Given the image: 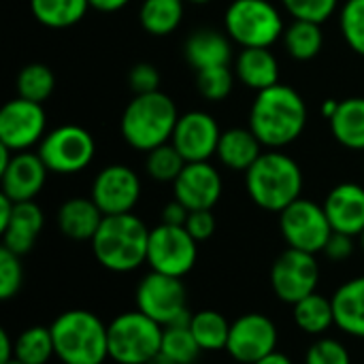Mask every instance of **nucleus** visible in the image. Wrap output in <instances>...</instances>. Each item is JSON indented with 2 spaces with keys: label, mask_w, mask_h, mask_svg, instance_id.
Segmentation results:
<instances>
[{
  "label": "nucleus",
  "mask_w": 364,
  "mask_h": 364,
  "mask_svg": "<svg viewBox=\"0 0 364 364\" xmlns=\"http://www.w3.org/2000/svg\"><path fill=\"white\" fill-rule=\"evenodd\" d=\"M15 90H17L19 98H26V100L43 105L53 94V90H55L53 70L47 64H41V62L26 64L19 70L17 79H15Z\"/></svg>",
  "instance_id": "2f4dec72"
},
{
  "label": "nucleus",
  "mask_w": 364,
  "mask_h": 364,
  "mask_svg": "<svg viewBox=\"0 0 364 364\" xmlns=\"http://www.w3.org/2000/svg\"><path fill=\"white\" fill-rule=\"evenodd\" d=\"M4 364H23L21 360H17V358H13V360H9V363H4Z\"/></svg>",
  "instance_id": "864d4df0"
},
{
  "label": "nucleus",
  "mask_w": 364,
  "mask_h": 364,
  "mask_svg": "<svg viewBox=\"0 0 364 364\" xmlns=\"http://www.w3.org/2000/svg\"><path fill=\"white\" fill-rule=\"evenodd\" d=\"M188 162L183 156L175 149L173 143H164L156 149H151L145 158V171L151 179L160 183H175L179 173L183 171Z\"/></svg>",
  "instance_id": "f704fd0d"
},
{
  "label": "nucleus",
  "mask_w": 364,
  "mask_h": 364,
  "mask_svg": "<svg viewBox=\"0 0 364 364\" xmlns=\"http://www.w3.org/2000/svg\"><path fill=\"white\" fill-rule=\"evenodd\" d=\"M51 328L55 356L64 364H102L109 358L107 324L85 309L60 314Z\"/></svg>",
  "instance_id": "39448f33"
},
{
  "label": "nucleus",
  "mask_w": 364,
  "mask_h": 364,
  "mask_svg": "<svg viewBox=\"0 0 364 364\" xmlns=\"http://www.w3.org/2000/svg\"><path fill=\"white\" fill-rule=\"evenodd\" d=\"M164 328L145 314L126 311L107 324L109 358L119 364H147L162 350Z\"/></svg>",
  "instance_id": "423d86ee"
},
{
  "label": "nucleus",
  "mask_w": 364,
  "mask_h": 364,
  "mask_svg": "<svg viewBox=\"0 0 364 364\" xmlns=\"http://www.w3.org/2000/svg\"><path fill=\"white\" fill-rule=\"evenodd\" d=\"M166 358H171L177 364H194L198 354L203 352L198 341L194 339L188 324H177V326H166L162 335V350Z\"/></svg>",
  "instance_id": "72a5a7b5"
},
{
  "label": "nucleus",
  "mask_w": 364,
  "mask_h": 364,
  "mask_svg": "<svg viewBox=\"0 0 364 364\" xmlns=\"http://www.w3.org/2000/svg\"><path fill=\"white\" fill-rule=\"evenodd\" d=\"M186 230L200 243L213 237L215 232V218L211 213V209H200V211H190L188 222H186Z\"/></svg>",
  "instance_id": "79ce46f5"
},
{
  "label": "nucleus",
  "mask_w": 364,
  "mask_h": 364,
  "mask_svg": "<svg viewBox=\"0 0 364 364\" xmlns=\"http://www.w3.org/2000/svg\"><path fill=\"white\" fill-rule=\"evenodd\" d=\"M320 279V267L316 254H307L288 247L271 267V288L282 303L296 305L305 296L314 294Z\"/></svg>",
  "instance_id": "f8f14e48"
},
{
  "label": "nucleus",
  "mask_w": 364,
  "mask_h": 364,
  "mask_svg": "<svg viewBox=\"0 0 364 364\" xmlns=\"http://www.w3.org/2000/svg\"><path fill=\"white\" fill-rule=\"evenodd\" d=\"M94 154H96L94 136L77 124L58 126L51 132H47L38 143L41 160L55 175L81 173L92 164Z\"/></svg>",
  "instance_id": "1a4fd4ad"
},
{
  "label": "nucleus",
  "mask_w": 364,
  "mask_h": 364,
  "mask_svg": "<svg viewBox=\"0 0 364 364\" xmlns=\"http://www.w3.org/2000/svg\"><path fill=\"white\" fill-rule=\"evenodd\" d=\"M179 113L171 96L164 92L134 94L126 105L119 128L124 141L139 151L149 154L151 149L171 143Z\"/></svg>",
  "instance_id": "20e7f679"
},
{
  "label": "nucleus",
  "mask_w": 364,
  "mask_h": 364,
  "mask_svg": "<svg viewBox=\"0 0 364 364\" xmlns=\"http://www.w3.org/2000/svg\"><path fill=\"white\" fill-rule=\"evenodd\" d=\"M335 326L364 339V275L350 279L333 294Z\"/></svg>",
  "instance_id": "393cba45"
},
{
  "label": "nucleus",
  "mask_w": 364,
  "mask_h": 364,
  "mask_svg": "<svg viewBox=\"0 0 364 364\" xmlns=\"http://www.w3.org/2000/svg\"><path fill=\"white\" fill-rule=\"evenodd\" d=\"M360 247H363V252H364V230L360 232Z\"/></svg>",
  "instance_id": "5fc2aeb1"
},
{
  "label": "nucleus",
  "mask_w": 364,
  "mask_h": 364,
  "mask_svg": "<svg viewBox=\"0 0 364 364\" xmlns=\"http://www.w3.org/2000/svg\"><path fill=\"white\" fill-rule=\"evenodd\" d=\"M198 241L186 230V226L160 224L149 232L147 264L156 273L183 277L188 275L198 258Z\"/></svg>",
  "instance_id": "9b49d317"
},
{
  "label": "nucleus",
  "mask_w": 364,
  "mask_h": 364,
  "mask_svg": "<svg viewBox=\"0 0 364 364\" xmlns=\"http://www.w3.org/2000/svg\"><path fill=\"white\" fill-rule=\"evenodd\" d=\"M190 331L194 339L198 341L203 352H218L226 350L228 335H230V324L228 320L213 309H203L190 318Z\"/></svg>",
  "instance_id": "7c9ffc66"
},
{
  "label": "nucleus",
  "mask_w": 364,
  "mask_h": 364,
  "mask_svg": "<svg viewBox=\"0 0 364 364\" xmlns=\"http://www.w3.org/2000/svg\"><path fill=\"white\" fill-rule=\"evenodd\" d=\"M294 307V322L307 335H322L335 324L333 299H326L318 292L305 296Z\"/></svg>",
  "instance_id": "c85d7f7f"
},
{
  "label": "nucleus",
  "mask_w": 364,
  "mask_h": 364,
  "mask_svg": "<svg viewBox=\"0 0 364 364\" xmlns=\"http://www.w3.org/2000/svg\"><path fill=\"white\" fill-rule=\"evenodd\" d=\"M23 282V271L19 256L13 254L6 247H0V299L9 301L13 299Z\"/></svg>",
  "instance_id": "58836bf2"
},
{
  "label": "nucleus",
  "mask_w": 364,
  "mask_h": 364,
  "mask_svg": "<svg viewBox=\"0 0 364 364\" xmlns=\"http://www.w3.org/2000/svg\"><path fill=\"white\" fill-rule=\"evenodd\" d=\"M326 218L333 232L360 237L364 230V188L358 183L346 181L335 186L324 200Z\"/></svg>",
  "instance_id": "6ab92c4d"
},
{
  "label": "nucleus",
  "mask_w": 364,
  "mask_h": 364,
  "mask_svg": "<svg viewBox=\"0 0 364 364\" xmlns=\"http://www.w3.org/2000/svg\"><path fill=\"white\" fill-rule=\"evenodd\" d=\"M320 26L322 23L294 19L284 32L286 51L299 62L314 60L322 51V45H324V34H322Z\"/></svg>",
  "instance_id": "c756f323"
},
{
  "label": "nucleus",
  "mask_w": 364,
  "mask_h": 364,
  "mask_svg": "<svg viewBox=\"0 0 364 364\" xmlns=\"http://www.w3.org/2000/svg\"><path fill=\"white\" fill-rule=\"evenodd\" d=\"M15 358V346L11 343V337L6 331H0V364L9 363Z\"/></svg>",
  "instance_id": "de8ad7c7"
},
{
  "label": "nucleus",
  "mask_w": 364,
  "mask_h": 364,
  "mask_svg": "<svg viewBox=\"0 0 364 364\" xmlns=\"http://www.w3.org/2000/svg\"><path fill=\"white\" fill-rule=\"evenodd\" d=\"M90 198L105 215L132 213L141 198V179L126 164L105 166L92 183Z\"/></svg>",
  "instance_id": "2eb2a0df"
},
{
  "label": "nucleus",
  "mask_w": 364,
  "mask_h": 364,
  "mask_svg": "<svg viewBox=\"0 0 364 364\" xmlns=\"http://www.w3.org/2000/svg\"><path fill=\"white\" fill-rule=\"evenodd\" d=\"M130 0H90V6L102 13H115L119 9H124Z\"/></svg>",
  "instance_id": "49530a36"
},
{
  "label": "nucleus",
  "mask_w": 364,
  "mask_h": 364,
  "mask_svg": "<svg viewBox=\"0 0 364 364\" xmlns=\"http://www.w3.org/2000/svg\"><path fill=\"white\" fill-rule=\"evenodd\" d=\"M147 364H177V363H173L171 358H166V356H164V354L160 352V354H158L156 358H151V360H149Z\"/></svg>",
  "instance_id": "3c124183"
},
{
  "label": "nucleus",
  "mask_w": 364,
  "mask_h": 364,
  "mask_svg": "<svg viewBox=\"0 0 364 364\" xmlns=\"http://www.w3.org/2000/svg\"><path fill=\"white\" fill-rule=\"evenodd\" d=\"M282 4L294 19L324 23L337 11L339 0H282Z\"/></svg>",
  "instance_id": "4c0bfd02"
},
{
  "label": "nucleus",
  "mask_w": 364,
  "mask_h": 364,
  "mask_svg": "<svg viewBox=\"0 0 364 364\" xmlns=\"http://www.w3.org/2000/svg\"><path fill=\"white\" fill-rule=\"evenodd\" d=\"M190 215V209L186 205H181L177 198L166 203L162 209V224H171V226H186Z\"/></svg>",
  "instance_id": "c03bdc74"
},
{
  "label": "nucleus",
  "mask_w": 364,
  "mask_h": 364,
  "mask_svg": "<svg viewBox=\"0 0 364 364\" xmlns=\"http://www.w3.org/2000/svg\"><path fill=\"white\" fill-rule=\"evenodd\" d=\"M262 147L252 128H230L222 132L215 156L226 168L245 173L262 156Z\"/></svg>",
  "instance_id": "b1692460"
},
{
  "label": "nucleus",
  "mask_w": 364,
  "mask_h": 364,
  "mask_svg": "<svg viewBox=\"0 0 364 364\" xmlns=\"http://www.w3.org/2000/svg\"><path fill=\"white\" fill-rule=\"evenodd\" d=\"M339 26L350 49L364 58V0H346Z\"/></svg>",
  "instance_id": "c9c22d12"
},
{
  "label": "nucleus",
  "mask_w": 364,
  "mask_h": 364,
  "mask_svg": "<svg viewBox=\"0 0 364 364\" xmlns=\"http://www.w3.org/2000/svg\"><path fill=\"white\" fill-rule=\"evenodd\" d=\"M307 126V105L303 96L284 83L256 94L250 109V128L269 149L294 143Z\"/></svg>",
  "instance_id": "f257e3e1"
},
{
  "label": "nucleus",
  "mask_w": 364,
  "mask_h": 364,
  "mask_svg": "<svg viewBox=\"0 0 364 364\" xmlns=\"http://www.w3.org/2000/svg\"><path fill=\"white\" fill-rule=\"evenodd\" d=\"M49 168L41 160L38 154L17 151L9 166L0 173L2 194H6L15 203L34 200V196L43 190Z\"/></svg>",
  "instance_id": "a211bd4d"
},
{
  "label": "nucleus",
  "mask_w": 364,
  "mask_h": 364,
  "mask_svg": "<svg viewBox=\"0 0 364 364\" xmlns=\"http://www.w3.org/2000/svg\"><path fill=\"white\" fill-rule=\"evenodd\" d=\"M305 364H352V358L343 343L337 339H318L305 356Z\"/></svg>",
  "instance_id": "ea45409f"
},
{
  "label": "nucleus",
  "mask_w": 364,
  "mask_h": 364,
  "mask_svg": "<svg viewBox=\"0 0 364 364\" xmlns=\"http://www.w3.org/2000/svg\"><path fill=\"white\" fill-rule=\"evenodd\" d=\"M186 2H190V4H207L211 0H186Z\"/></svg>",
  "instance_id": "603ef678"
},
{
  "label": "nucleus",
  "mask_w": 364,
  "mask_h": 364,
  "mask_svg": "<svg viewBox=\"0 0 364 364\" xmlns=\"http://www.w3.org/2000/svg\"><path fill=\"white\" fill-rule=\"evenodd\" d=\"M230 41L245 47H271L284 38L282 13L271 0H232L224 15Z\"/></svg>",
  "instance_id": "0eeeda50"
},
{
  "label": "nucleus",
  "mask_w": 364,
  "mask_h": 364,
  "mask_svg": "<svg viewBox=\"0 0 364 364\" xmlns=\"http://www.w3.org/2000/svg\"><path fill=\"white\" fill-rule=\"evenodd\" d=\"M339 102H341V100H335V98H328V100H324V105H322L320 113H322L326 119H331V117L337 113V109H339Z\"/></svg>",
  "instance_id": "8fccbe9b"
},
{
  "label": "nucleus",
  "mask_w": 364,
  "mask_h": 364,
  "mask_svg": "<svg viewBox=\"0 0 364 364\" xmlns=\"http://www.w3.org/2000/svg\"><path fill=\"white\" fill-rule=\"evenodd\" d=\"M235 85V75L228 66H213L196 73V87L207 100H224Z\"/></svg>",
  "instance_id": "e433bc0d"
},
{
  "label": "nucleus",
  "mask_w": 364,
  "mask_h": 364,
  "mask_svg": "<svg viewBox=\"0 0 364 364\" xmlns=\"http://www.w3.org/2000/svg\"><path fill=\"white\" fill-rule=\"evenodd\" d=\"M55 356L51 328L30 326L15 341V358L23 364H47Z\"/></svg>",
  "instance_id": "473e14b6"
},
{
  "label": "nucleus",
  "mask_w": 364,
  "mask_h": 364,
  "mask_svg": "<svg viewBox=\"0 0 364 364\" xmlns=\"http://www.w3.org/2000/svg\"><path fill=\"white\" fill-rule=\"evenodd\" d=\"M256 364H292V360L286 356V354H282V352H271V354H267L264 358H260Z\"/></svg>",
  "instance_id": "09e8293b"
},
{
  "label": "nucleus",
  "mask_w": 364,
  "mask_h": 364,
  "mask_svg": "<svg viewBox=\"0 0 364 364\" xmlns=\"http://www.w3.org/2000/svg\"><path fill=\"white\" fill-rule=\"evenodd\" d=\"M324 254L331 258V260H348L352 254H354V237L350 235H341V232H333L326 247H324Z\"/></svg>",
  "instance_id": "37998d69"
},
{
  "label": "nucleus",
  "mask_w": 364,
  "mask_h": 364,
  "mask_svg": "<svg viewBox=\"0 0 364 364\" xmlns=\"http://www.w3.org/2000/svg\"><path fill=\"white\" fill-rule=\"evenodd\" d=\"M239 81L256 94L279 83V62L271 47H245L235 60Z\"/></svg>",
  "instance_id": "4be33fe9"
},
{
  "label": "nucleus",
  "mask_w": 364,
  "mask_h": 364,
  "mask_svg": "<svg viewBox=\"0 0 364 364\" xmlns=\"http://www.w3.org/2000/svg\"><path fill=\"white\" fill-rule=\"evenodd\" d=\"M222 130L213 115L205 111H188L179 115L171 143L186 162H207L218 154Z\"/></svg>",
  "instance_id": "dca6fc26"
},
{
  "label": "nucleus",
  "mask_w": 364,
  "mask_h": 364,
  "mask_svg": "<svg viewBox=\"0 0 364 364\" xmlns=\"http://www.w3.org/2000/svg\"><path fill=\"white\" fill-rule=\"evenodd\" d=\"M47 117L41 102L26 98H13L0 109V145L9 147L13 154L28 151L43 141Z\"/></svg>",
  "instance_id": "ddd939ff"
},
{
  "label": "nucleus",
  "mask_w": 364,
  "mask_h": 364,
  "mask_svg": "<svg viewBox=\"0 0 364 364\" xmlns=\"http://www.w3.org/2000/svg\"><path fill=\"white\" fill-rule=\"evenodd\" d=\"M277 348V326L264 314H245L230 324L226 352L241 364H256Z\"/></svg>",
  "instance_id": "4468645a"
},
{
  "label": "nucleus",
  "mask_w": 364,
  "mask_h": 364,
  "mask_svg": "<svg viewBox=\"0 0 364 364\" xmlns=\"http://www.w3.org/2000/svg\"><path fill=\"white\" fill-rule=\"evenodd\" d=\"M90 9V0H30L34 19L47 28L62 30L79 23Z\"/></svg>",
  "instance_id": "cd10ccee"
},
{
  "label": "nucleus",
  "mask_w": 364,
  "mask_h": 364,
  "mask_svg": "<svg viewBox=\"0 0 364 364\" xmlns=\"http://www.w3.org/2000/svg\"><path fill=\"white\" fill-rule=\"evenodd\" d=\"M183 55L196 73L213 66H228L232 60L230 36L213 28H200L186 41Z\"/></svg>",
  "instance_id": "aec40b11"
},
{
  "label": "nucleus",
  "mask_w": 364,
  "mask_h": 364,
  "mask_svg": "<svg viewBox=\"0 0 364 364\" xmlns=\"http://www.w3.org/2000/svg\"><path fill=\"white\" fill-rule=\"evenodd\" d=\"M245 190L260 209L282 213L288 205L301 198L303 171L296 160L279 149L262 151V156L245 171Z\"/></svg>",
  "instance_id": "f03ea898"
},
{
  "label": "nucleus",
  "mask_w": 364,
  "mask_h": 364,
  "mask_svg": "<svg viewBox=\"0 0 364 364\" xmlns=\"http://www.w3.org/2000/svg\"><path fill=\"white\" fill-rule=\"evenodd\" d=\"M335 141L352 151H364V98L352 96L339 102L337 113L328 119Z\"/></svg>",
  "instance_id": "a878e982"
},
{
  "label": "nucleus",
  "mask_w": 364,
  "mask_h": 364,
  "mask_svg": "<svg viewBox=\"0 0 364 364\" xmlns=\"http://www.w3.org/2000/svg\"><path fill=\"white\" fill-rule=\"evenodd\" d=\"M279 230L288 247L307 254L324 252L333 235V226L326 218L324 207L307 198L294 200L279 213Z\"/></svg>",
  "instance_id": "9d476101"
},
{
  "label": "nucleus",
  "mask_w": 364,
  "mask_h": 364,
  "mask_svg": "<svg viewBox=\"0 0 364 364\" xmlns=\"http://www.w3.org/2000/svg\"><path fill=\"white\" fill-rule=\"evenodd\" d=\"M136 309L158 322L162 328L188 324V290L181 277L151 271L136 286Z\"/></svg>",
  "instance_id": "6e6552de"
},
{
  "label": "nucleus",
  "mask_w": 364,
  "mask_h": 364,
  "mask_svg": "<svg viewBox=\"0 0 364 364\" xmlns=\"http://www.w3.org/2000/svg\"><path fill=\"white\" fill-rule=\"evenodd\" d=\"M186 0H143L139 21L147 34L166 36L175 32L183 19Z\"/></svg>",
  "instance_id": "bb28decb"
},
{
  "label": "nucleus",
  "mask_w": 364,
  "mask_h": 364,
  "mask_svg": "<svg viewBox=\"0 0 364 364\" xmlns=\"http://www.w3.org/2000/svg\"><path fill=\"white\" fill-rule=\"evenodd\" d=\"M149 232L134 213L105 215L98 232L90 241L92 252L107 271L130 273L147 262Z\"/></svg>",
  "instance_id": "7ed1b4c3"
},
{
  "label": "nucleus",
  "mask_w": 364,
  "mask_h": 364,
  "mask_svg": "<svg viewBox=\"0 0 364 364\" xmlns=\"http://www.w3.org/2000/svg\"><path fill=\"white\" fill-rule=\"evenodd\" d=\"M128 85L134 94H151L160 90V73L149 62H139L128 73Z\"/></svg>",
  "instance_id": "a19ab883"
},
{
  "label": "nucleus",
  "mask_w": 364,
  "mask_h": 364,
  "mask_svg": "<svg viewBox=\"0 0 364 364\" xmlns=\"http://www.w3.org/2000/svg\"><path fill=\"white\" fill-rule=\"evenodd\" d=\"M105 213L92 198H68L58 211V228L73 241H92L98 232Z\"/></svg>",
  "instance_id": "5701e85b"
},
{
  "label": "nucleus",
  "mask_w": 364,
  "mask_h": 364,
  "mask_svg": "<svg viewBox=\"0 0 364 364\" xmlns=\"http://www.w3.org/2000/svg\"><path fill=\"white\" fill-rule=\"evenodd\" d=\"M13 209H15V200H11L6 194H0V232L9 226L13 218Z\"/></svg>",
  "instance_id": "a18cd8bd"
},
{
  "label": "nucleus",
  "mask_w": 364,
  "mask_h": 364,
  "mask_svg": "<svg viewBox=\"0 0 364 364\" xmlns=\"http://www.w3.org/2000/svg\"><path fill=\"white\" fill-rule=\"evenodd\" d=\"M43 224H45V215L34 200L15 203L13 218L9 222V226L0 232L2 247L11 250L17 256L28 254L34 247V243L43 230Z\"/></svg>",
  "instance_id": "412c9836"
},
{
  "label": "nucleus",
  "mask_w": 364,
  "mask_h": 364,
  "mask_svg": "<svg viewBox=\"0 0 364 364\" xmlns=\"http://www.w3.org/2000/svg\"><path fill=\"white\" fill-rule=\"evenodd\" d=\"M175 198L190 211L213 209L222 196V175L207 162H188L173 183Z\"/></svg>",
  "instance_id": "f3484780"
}]
</instances>
